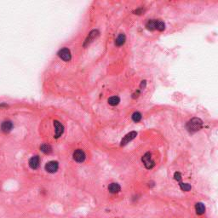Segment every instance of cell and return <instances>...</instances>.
Returning a JSON list of instances; mask_svg holds the SVG:
<instances>
[{"label": "cell", "instance_id": "6da1fadb", "mask_svg": "<svg viewBox=\"0 0 218 218\" xmlns=\"http://www.w3.org/2000/svg\"><path fill=\"white\" fill-rule=\"evenodd\" d=\"M203 126V122L200 119L194 118L191 120H189L187 124V129L190 133H194L199 131Z\"/></svg>", "mask_w": 218, "mask_h": 218}, {"label": "cell", "instance_id": "7a4b0ae2", "mask_svg": "<svg viewBox=\"0 0 218 218\" xmlns=\"http://www.w3.org/2000/svg\"><path fill=\"white\" fill-rule=\"evenodd\" d=\"M141 161H142V163L144 164L146 168L148 169V170H150L152 168H153L154 165H155V163H154V161H153L152 158V154L150 152H147V153H145V154L142 156Z\"/></svg>", "mask_w": 218, "mask_h": 218}, {"label": "cell", "instance_id": "3957f363", "mask_svg": "<svg viewBox=\"0 0 218 218\" xmlns=\"http://www.w3.org/2000/svg\"><path fill=\"white\" fill-rule=\"evenodd\" d=\"M59 168V164L57 161H49L45 164V170L49 173H54Z\"/></svg>", "mask_w": 218, "mask_h": 218}, {"label": "cell", "instance_id": "277c9868", "mask_svg": "<svg viewBox=\"0 0 218 218\" xmlns=\"http://www.w3.org/2000/svg\"><path fill=\"white\" fill-rule=\"evenodd\" d=\"M86 158V155H85V152L81 149H77L76 151L73 152V159L78 162V163H82L84 162Z\"/></svg>", "mask_w": 218, "mask_h": 218}, {"label": "cell", "instance_id": "5b68a950", "mask_svg": "<svg viewBox=\"0 0 218 218\" xmlns=\"http://www.w3.org/2000/svg\"><path fill=\"white\" fill-rule=\"evenodd\" d=\"M58 55H59L60 58H61L63 61H70L71 60V57H72L71 52H70V50L67 48L61 49V50L58 52Z\"/></svg>", "mask_w": 218, "mask_h": 218}, {"label": "cell", "instance_id": "8992f818", "mask_svg": "<svg viewBox=\"0 0 218 218\" xmlns=\"http://www.w3.org/2000/svg\"><path fill=\"white\" fill-rule=\"evenodd\" d=\"M54 126L55 129V135L54 137L55 138H59L61 136V135L64 132V126L61 124V123L58 121V120H54Z\"/></svg>", "mask_w": 218, "mask_h": 218}, {"label": "cell", "instance_id": "52a82bcc", "mask_svg": "<svg viewBox=\"0 0 218 218\" xmlns=\"http://www.w3.org/2000/svg\"><path fill=\"white\" fill-rule=\"evenodd\" d=\"M136 136H137V132H136V131H131V132H130V133H128L121 141V146H125L126 144H128L130 141H131L132 140L135 139L136 137Z\"/></svg>", "mask_w": 218, "mask_h": 218}, {"label": "cell", "instance_id": "ba28073f", "mask_svg": "<svg viewBox=\"0 0 218 218\" xmlns=\"http://www.w3.org/2000/svg\"><path fill=\"white\" fill-rule=\"evenodd\" d=\"M39 164H40V158L38 155L32 157L29 160V166L32 170H37L39 166Z\"/></svg>", "mask_w": 218, "mask_h": 218}, {"label": "cell", "instance_id": "9c48e42d", "mask_svg": "<svg viewBox=\"0 0 218 218\" xmlns=\"http://www.w3.org/2000/svg\"><path fill=\"white\" fill-rule=\"evenodd\" d=\"M13 128V124L12 122L10 121V120H7V121H4L1 124V130L4 133H9L11 131Z\"/></svg>", "mask_w": 218, "mask_h": 218}, {"label": "cell", "instance_id": "30bf717a", "mask_svg": "<svg viewBox=\"0 0 218 218\" xmlns=\"http://www.w3.org/2000/svg\"><path fill=\"white\" fill-rule=\"evenodd\" d=\"M98 36H99V32L97 30H93L92 32H91L90 34H89V36H88V38H87L86 40H85V46L88 45V44H90V43H91Z\"/></svg>", "mask_w": 218, "mask_h": 218}, {"label": "cell", "instance_id": "8fae6325", "mask_svg": "<svg viewBox=\"0 0 218 218\" xmlns=\"http://www.w3.org/2000/svg\"><path fill=\"white\" fill-rule=\"evenodd\" d=\"M108 190L109 192L112 193V194H118L119 192H120L121 188H120V186H119L118 183L113 182V183H111V184L109 185Z\"/></svg>", "mask_w": 218, "mask_h": 218}, {"label": "cell", "instance_id": "7c38bea8", "mask_svg": "<svg viewBox=\"0 0 218 218\" xmlns=\"http://www.w3.org/2000/svg\"><path fill=\"white\" fill-rule=\"evenodd\" d=\"M195 210L198 215H203L205 212V206L203 203H197L195 205Z\"/></svg>", "mask_w": 218, "mask_h": 218}, {"label": "cell", "instance_id": "4fadbf2b", "mask_svg": "<svg viewBox=\"0 0 218 218\" xmlns=\"http://www.w3.org/2000/svg\"><path fill=\"white\" fill-rule=\"evenodd\" d=\"M125 42V35L124 33H120L117 38L115 41V44L117 46H121Z\"/></svg>", "mask_w": 218, "mask_h": 218}, {"label": "cell", "instance_id": "5bb4252c", "mask_svg": "<svg viewBox=\"0 0 218 218\" xmlns=\"http://www.w3.org/2000/svg\"><path fill=\"white\" fill-rule=\"evenodd\" d=\"M40 150H41L43 153L49 154V153H50V152H52V147H51V146L49 145V144L43 143V144H42V145L40 146Z\"/></svg>", "mask_w": 218, "mask_h": 218}, {"label": "cell", "instance_id": "9a60e30c", "mask_svg": "<svg viewBox=\"0 0 218 218\" xmlns=\"http://www.w3.org/2000/svg\"><path fill=\"white\" fill-rule=\"evenodd\" d=\"M146 27L148 29V30H154L156 29V20H150L147 22L146 24Z\"/></svg>", "mask_w": 218, "mask_h": 218}, {"label": "cell", "instance_id": "2e32d148", "mask_svg": "<svg viewBox=\"0 0 218 218\" xmlns=\"http://www.w3.org/2000/svg\"><path fill=\"white\" fill-rule=\"evenodd\" d=\"M119 102H120V99L119 96H112L108 99L109 105L111 106H117Z\"/></svg>", "mask_w": 218, "mask_h": 218}, {"label": "cell", "instance_id": "e0dca14e", "mask_svg": "<svg viewBox=\"0 0 218 218\" xmlns=\"http://www.w3.org/2000/svg\"><path fill=\"white\" fill-rule=\"evenodd\" d=\"M179 185H180V188L182 191H185V192H188L189 190H191V185H189L188 183H183V182H179Z\"/></svg>", "mask_w": 218, "mask_h": 218}, {"label": "cell", "instance_id": "ac0fdd59", "mask_svg": "<svg viewBox=\"0 0 218 218\" xmlns=\"http://www.w3.org/2000/svg\"><path fill=\"white\" fill-rule=\"evenodd\" d=\"M164 28H165V25L164 23L162 21H160V20H158L156 21V29L158 31H164Z\"/></svg>", "mask_w": 218, "mask_h": 218}, {"label": "cell", "instance_id": "d6986e66", "mask_svg": "<svg viewBox=\"0 0 218 218\" xmlns=\"http://www.w3.org/2000/svg\"><path fill=\"white\" fill-rule=\"evenodd\" d=\"M141 118H142V116L141 114V113L139 112H136V113H134L133 115H132V119H133L134 122H136V123H138L141 120Z\"/></svg>", "mask_w": 218, "mask_h": 218}, {"label": "cell", "instance_id": "ffe728a7", "mask_svg": "<svg viewBox=\"0 0 218 218\" xmlns=\"http://www.w3.org/2000/svg\"><path fill=\"white\" fill-rule=\"evenodd\" d=\"M174 178L176 179L177 182H181L182 181V175H181V173L180 172H176L174 174Z\"/></svg>", "mask_w": 218, "mask_h": 218}]
</instances>
